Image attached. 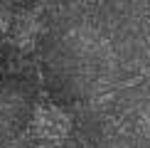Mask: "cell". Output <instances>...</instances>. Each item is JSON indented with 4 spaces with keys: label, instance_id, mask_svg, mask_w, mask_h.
<instances>
[{
    "label": "cell",
    "instance_id": "obj_2",
    "mask_svg": "<svg viewBox=\"0 0 150 148\" xmlns=\"http://www.w3.org/2000/svg\"><path fill=\"white\" fill-rule=\"evenodd\" d=\"M49 5H52V0H37L27 12H22L17 17L15 27H12L10 47L20 62H27V57L32 59L35 47H37V37H40L42 27H45V12L49 10Z\"/></svg>",
    "mask_w": 150,
    "mask_h": 148
},
{
    "label": "cell",
    "instance_id": "obj_1",
    "mask_svg": "<svg viewBox=\"0 0 150 148\" xmlns=\"http://www.w3.org/2000/svg\"><path fill=\"white\" fill-rule=\"evenodd\" d=\"M69 138H74V111L54 101V96L45 86L42 69L37 67V94L27 126L17 136H12L3 148H20L27 143H62Z\"/></svg>",
    "mask_w": 150,
    "mask_h": 148
}]
</instances>
